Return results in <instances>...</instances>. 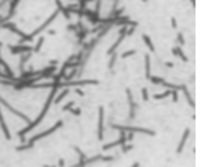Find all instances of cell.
Returning <instances> with one entry per match:
<instances>
[{
	"instance_id": "6da1fadb",
	"label": "cell",
	"mask_w": 201,
	"mask_h": 167,
	"mask_svg": "<svg viewBox=\"0 0 201 167\" xmlns=\"http://www.w3.org/2000/svg\"><path fill=\"white\" fill-rule=\"evenodd\" d=\"M57 93H58V89L53 87V90H51V93L48 94V98H47L46 104H44V106H43L41 112H40V115L37 116V119H36V120H32L30 124H28L26 127H23L22 130H19V131H18V136H19V137H23L26 133H29L30 130H33L35 127H37V126L40 124V123L43 122V119L46 117L47 112L50 110V106H51V104H53V101H54V98H55V95H57Z\"/></svg>"
},
{
	"instance_id": "7a4b0ae2",
	"label": "cell",
	"mask_w": 201,
	"mask_h": 167,
	"mask_svg": "<svg viewBox=\"0 0 201 167\" xmlns=\"http://www.w3.org/2000/svg\"><path fill=\"white\" fill-rule=\"evenodd\" d=\"M112 129L116 130H123V131H130V133H140V134H147V136H156V131L150 129H145V127H134V126H121V124H110Z\"/></svg>"
},
{
	"instance_id": "3957f363",
	"label": "cell",
	"mask_w": 201,
	"mask_h": 167,
	"mask_svg": "<svg viewBox=\"0 0 201 167\" xmlns=\"http://www.w3.org/2000/svg\"><path fill=\"white\" fill-rule=\"evenodd\" d=\"M62 126H63V120H58L53 127H50L48 130H44V131H41V133H39V134H36V136H33V137H30L26 142H29V144H33V145H35V144H36V141L41 140V138H44V137L51 136V134L55 133V131H57L58 129H61Z\"/></svg>"
},
{
	"instance_id": "277c9868",
	"label": "cell",
	"mask_w": 201,
	"mask_h": 167,
	"mask_svg": "<svg viewBox=\"0 0 201 167\" xmlns=\"http://www.w3.org/2000/svg\"><path fill=\"white\" fill-rule=\"evenodd\" d=\"M0 105H3V106H4V108H6L7 110H10L11 113L17 115V116H18L19 119H22V120L25 122V123H28V124H30V123H32L30 117L28 116V115H25V113H22V112H19V110H17L15 108H13V106H11V105L9 104V102H7L4 98H2V97H0Z\"/></svg>"
},
{
	"instance_id": "5b68a950",
	"label": "cell",
	"mask_w": 201,
	"mask_h": 167,
	"mask_svg": "<svg viewBox=\"0 0 201 167\" xmlns=\"http://www.w3.org/2000/svg\"><path fill=\"white\" fill-rule=\"evenodd\" d=\"M7 49L10 50V54L13 55H21V54H25V53H30L33 47L29 46V44H7Z\"/></svg>"
},
{
	"instance_id": "8992f818",
	"label": "cell",
	"mask_w": 201,
	"mask_h": 167,
	"mask_svg": "<svg viewBox=\"0 0 201 167\" xmlns=\"http://www.w3.org/2000/svg\"><path fill=\"white\" fill-rule=\"evenodd\" d=\"M103 124H105V109L103 106L98 108V141H103Z\"/></svg>"
},
{
	"instance_id": "52a82bcc",
	"label": "cell",
	"mask_w": 201,
	"mask_h": 167,
	"mask_svg": "<svg viewBox=\"0 0 201 167\" xmlns=\"http://www.w3.org/2000/svg\"><path fill=\"white\" fill-rule=\"evenodd\" d=\"M120 131V137L117 141H113L110 142V144H106L103 145V150H107V149H112V148H116V146H121L127 142V131H123V130H119Z\"/></svg>"
},
{
	"instance_id": "ba28073f",
	"label": "cell",
	"mask_w": 201,
	"mask_h": 167,
	"mask_svg": "<svg viewBox=\"0 0 201 167\" xmlns=\"http://www.w3.org/2000/svg\"><path fill=\"white\" fill-rule=\"evenodd\" d=\"M58 14H59V11H58V10H55V11H54V13H53V14H51V17H50V18H48V19H47V21H44V22H43V25H40V26L37 28V29H35V30H33V32H32V33H30V35H32V36H33V37H35V36H36V35H39V33H40V32H43V30H44V28H47V26H48V25H50V23H51V22H54V19H55V18H57V17H58Z\"/></svg>"
},
{
	"instance_id": "9c48e42d",
	"label": "cell",
	"mask_w": 201,
	"mask_h": 167,
	"mask_svg": "<svg viewBox=\"0 0 201 167\" xmlns=\"http://www.w3.org/2000/svg\"><path fill=\"white\" fill-rule=\"evenodd\" d=\"M189 137H190V129L187 127V129H185L183 134H182V138H180V142L178 144V148H176V153L178 155L183 152V148H185V145H186Z\"/></svg>"
},
{
	"instance_id": "30bf717a",
	"label": "cell",
	"mask_w": 201,
	"mask_h": 167,
	"mask_svg": "<svg viewBox=\"0 0 201 167\" xmlns=\"http://www.w3.org/2000/svg\"><path fill=\"white\" fill-rule=\"evenodd\" d=\"M84 17H87V19H88V22H91V25H98L99 23V15L98 14H95L92 10H90V9H86L84 10Z\"/></svg>"
},
{
	"instance_id": "8fae6325",
	"label": "cell",
	"mask_w": 201,
	"mask_h": 167,
	"mask_svg": "<svg viewBox=\"0 0 201 167\" xmlns=\"http://www.w3.org/2000/svg\"><path fill=\"white\" fill-rule=\"evenodd\" d=\"M0 126H2V130H3V134H4V138L6 140H11V134H10V130H9V126L4 120V116L2 113V106H0Z\"/></svg>"
},
{
	"instance_id": "7c38bea8",
	"label": "cell",
	"mask_w": 201,
	"mask_h": 167,
	"mask_svg": "<svg viewBox=\"0 0 201 167\" xmlns=\"http://www.w3.org/2000/svg\"><path fill=\"white\" fill-rule=\"evenodd\" d=\"M124 39H125V35H119L117 40H116V42L113 43V44H112V46L109 47V50H107V51H106V54H107V55H109V57H110V55H112V54H113V53H116V50H117V49H119V46H120V44H121V42L124 40Z\"/></svg>"
},
{
	"instance_id": "4fadbf2b",
	"label": "cell",
	"mask_w": 201,
	"mask_h": 167,
	"mask_svg": "<svg viewBox=\"0 0 201 167\" xmlns=\"http://www.w3.org/2000/svg\"><path fill=\"white\" fill-rule=\"evenodd\" d=\"M55 6H57V10L59 11V13H62V14H63L65 19H68V21H69V19L72 18V14L66 10V7L63 6V3L61 2V0H55Z\"/></svg>"
},
{
	"instance_id": "5bb4252c",
	"label": "cell",
	"mask_w": 201,
	"mask_h": 167,
	"mask_svg": "<svg viewBox=\"0 0 201 167\" xmlns=\"http://www.w3.org/2000/svg\"><path fill=\"white\" fill-rule=\"evenodd\" d=\"M145 77L147 79H150L152 76V65H150V54H145Z\"/></svg>"
},
{
	"instance_id": "9a60e30c",
	"label": "cell",
	"mask_w": 201,
	"mask_h": 167,
	"mask_svg": "<svg viewBox=\"0 0 201 167\" xmlns=\"http://www.w3.org/2000/svg\"><path fill=\"white\" fill-rule=\"evenodd\" d=\"M32 58V51L30 53H25V54H21V58H19V72H23V66H25V63L29 61Z\"/></svg>"
},
{
	"instance_id": "2e32d148",
	"label": "cell",
	"mask_w": 201,
	"mask_h": 167,
	"mask_svg": "<svg viewBox=\"0 0 201 167\" xmlns=\"http://www.w3.org/2000/svg\"><path fill=\"white\" fill-rule=\"evenodd\" d=\"M171 51H172V54H174L175 57H179V58L182 59L183 62H187V57H186V55H185L183 50H182V47L176 46V47H174V49H172Z\"/></svg>"
},
{
	"instance_id": "e0dca14e",
	"label": "cell",
	"mask_w": 201,
	"mask_h": 167,
	"mask_svg": "<svg viewBox=\"0 0 201 167\" xmlns=\"http://www.w3.org/2000/svg\"><path fill=\"white\" fill-rule=\"evenodd\" d=\"M182 91H183L185 97H186V99H187V102L190 104V106H191V108H194V106H196V102H194V99H193V97H191V94H190V91H189V89H187L186 84L182 86Z\"/></svg>"
},
{
	"instance_id": "ac0fdd59",
	"label": "cell",
	"mask_w": 201,
	"mask_h": 167,
	"mask_svg": "<svg viewBox=\"0 0 201 167\" xmlns=\"http://www.w3.org/2000/svg\"><path fill=\"white\" fill-rule=\"evenodd\" d=\"M142 40H143V43H145V46L149 49V51H152V53H154V44H153V42H152V39H150V36L149 35H146V33H143L142 35Z\"/></svg>"
},
{
	"instance_id": "d6986e66",
	"label": "cell",
	"mask_w": 201,
	"mask_h": 167,
	"mask_svg": "<svg viewBox=\"0 0 201 167\" xmlns=\"http://www.w3.org/2000/svg\"><path fill=\"white\" fill-rule=\"evenodd\" d=\"M53 87V82H47V83H33L29 84L28 89H51Z\"/></svg>"
},
{
	"instance_id": "ffe728a7",
	"label": "cell",
	"mask_w": 201,
	"mask_h": 167,
	"mask_svg": "<svg viewBox=\"0 0 201 167\" xmlns=\"http://www.w3.org/2000/svg\"><path fill=\"white\" fill-rule=\"evenodd\" d=\"M44 36H40L39 39H37V42H36V44L33 46V49H32V53H40V50H41V47H43V44H44Z\"/></svg>"
},
{
	"instance_id": "44dd1931",
	"label": "cell",
	"mask_w": 201,
	"mask_h": 167,
	"mask_svg": "<svg viewBox=\"0 0 201 167\" xmlns=\"http://www.w3.org/2000/svg\"><path fill=\"white\" fill-rule=\"evenodd\" d=\"M68 94H69V89H63V90L61 91V94H59V95H55V98H54V101H53V102H54V104H57V105H58L59 102H61L62 99L66 97Z\"/></svg>"
},
{
	"instance_id": "7402d4cb",
	"label": "cell",
	"mask_w": 201,
	"mask_h": 167,
	"mask_svg": "<svg viewBox=\"0 0 201 167\" xmlns=\"http://www.w3.org/2000/svg\"><path fill=\"white\" fill-rule=\"evenodd\" d=\"M79 75V68H74L72 69V72L69 75H65L63 76V82H70V80H74V77H77Z\"/></svg>"
},
{
	"instance_id": "603a6c76",
	"label": "cell",
	"mask_w": 201,
	"mask_h": 167,
	"mask_svg": "<svg viewBox=\"0 0 201 167\" xmlns=\"http://www.w3.org/2000/svg\"><path fill=\"white\" fill-rule=\"evenodd\" d=\"M136 108H138V104L136 102H130V116H128V119L130 120H134L135 119V110H136Z\"/></svg>"
},
{
	"instance_id": "cb8c5ba5",
	"label": "cell",
	"mask_w": 201,
	"mask_h": 167,
	"mask_svg": "<svg viewBox=\"0 0 201 167\" xmlns=\"http://www.w3.org/2000/svg\"><path fill=\"white\" fill-rule=\"evenodd\" d=\"M171 93H172V90L167 89V90L164 91V93H161V94H154V95H153V98L156 99V101H158V99H164V98L170 97V95H171Z\"/></svg>"
},
{
	"instance_id": "d4e9b609",
	"label": "cell",
	"mask_w": 201,
	"mask_h": 167,
	"mask_svg": "<svg viewBox=\"0 0 201 167\" xmlns=\"http://www.w3.org/2000/svg\"><path fill=\"white\" fill-rule=\"evenodd\" d=\"M161 86H164L165 89H170V90H176V91H179V90H182V86H183V84H172V83L164 82Z\"/></svg>"
},
{
	"instance_id": "484cf974",
	"label": "cell",
	"mask_w": 201,
	"mask_h": 167,
	"mask_svg": "<svg viewBox=\"0 0 201 167\" xmlns=\"http://www.w3.org/2000/svg\"><path fill=\"white\" fill-rule=\"evenodd\" d=\"M33 144H29V142H25V144H21V145H18L17 146V150L18 152H22V150H28V149H32L33 148Z\"/></svg>"
},
{
	"instance_id": "4316f807",
	"label": "cell",
	"mask_w": 201,
	"mask_h": 167,
	"mask_svg": "<svg viewBox=\"0 0 201 167\" xmlns=\"http://www.w3.org/2000/svg\"><path fill=\"white\" fill-rule=\"evenodd\" d=\"M117 53H113L110 55V59H109V63H107V68H109L110 70H113V66H114V63H116V59H117Z\"/></svg>"
},
{
	"instance_id": "83f0119b",
	"label": "cell",
	"mask_w": 201,
	"mask_h": 167,
	"mask_svg": "<svg viewBox=\"0 0 201 167\" xmlns=\"http://www.w3.org/2000/svg\"><path fill=\"white\" fill-rule=\"evenodd\" d=\"M149 80L153 83V84H160V86H161L163 83L165 82V79H164V77H160V76H150V79H149Z\"/></svg>"
},
{
	"instance_id": "f1b7e54d",
	"label": "cell",
	"mask_w": 201,
	"mask_h": 167,
	"mask_svg": "<svg viewBox=\"0 0 201 167\" xmlns=\"http://www.w3.org/2000/svg\"><path fill=\"white\" fill-rule=\"evenodd\" d=\"M135 54H136L135 50H128V51H124V53L120 54V58L125 59V58H130V57H132V55H135Z\"/></svg>"
},
{
	"instance_id": "f546056e",
	"label": "cell",
	"mask_w": 201,
	"mask_h": 167,
	"mask_svg": "<svg viewBox=\"0 0 201 167\" xmlns=\"http://www.w3.org/2000/svg\"><path fill=\"white\" fill-rule=\"evenodd\" d=\"M73 149L76 150V153H77V155H79V157H80V159H81V160H86V157H87V156H86V153H84V152H83V150H81V149H80V148H79V146H76V145H74V146H73Z\"/></svg>"
},
{
	"instance_id": "4dcf8cb0",
	"label": "cell",
	"mask_w": 201,
	"mask_h": 167,
	"mask_svg": "<svg viewBox=\"0 0 201 167\" xmlns=\"http://www.w3.org/2000/svg\"><path fill=\"white\" fill-rule=\"evenodd\" d=\"M132 148H134V145H132V144H127V142H125L124 145H121V152L123 153H128Z\"/></svg>"
},
{
	"instance_id": "1f68e13d",
	"label": "cell",
	"mask_w": 201,
	"mask_h": 167,
	"mask_svg": "<svg viewBox=\"0 0 201 167\" xmlns=\"http://www.w3.org/2000/svg\"><path fill=\"white\" fill-rule=\"evenodd\" d=\"M176 42H178V43H179V47H182V46H185V43H186V42H185L183 33H180V32H179V33H178V35H176Z\"/></svg>"
},
{
	"instance_id": "d6a6232c",
	"label": "cell",
	"mask_w": 201,
	"mask_h": 167,
	"mask_svg": "<svg viewBox=\"0 0 201 167\" xmlns=\"http://www.w3.org/2000/svg\"><path fill=\"white\" fill-rule=\"evenodd\" d=\"M100 6H102V0H95V9H94V13L98 14L100 13Z\"/></svg>"
},
{
	"instance_id": "836d02e7",
	"label": "cell",
	"mask_w": 201,
	"mask_h": 167,
	"mask_svg": "<svg viewBox=\"0 0 201 167\" xmlns=\"http://www.w3.org/2000/svg\"><path fill=\"white\" fill-rule=\"evenodd\" d=\"M69 113H72L73 116H80V115H81V109L80 108H70Z\"/></svg>"
},
{
	"instance_id": "e575fe53",
	"label": "cell",
	"mask_w": 201,
	"mask_h": 167,
	"mask_svg": "<svg viewBox=\"0 0 201 167\" xmlns=\"http://www.w3.org/2000/svg\"><path fill=\"white\" fill-rule=\"evenodd\" d=\"M73 105H74V101H69L68 104H65V105L62 106V110H63V112H68V110H69Z\"/></svg>"
},
{
	"instance_id": "d590c367",
	"label": "cell",
	"mask_w": 201,
	"mask_h": 167,
	"mask_svg": "<svg viewBox=\"0 0 201 167\" xmlns=\"http://www.w3.org/2000/svg\"><path fill=\"white\" fill-rule=\"evenodd\" d=\"M66 29L69 30V32H77V26H76V23H68L66 25Z\"/></svg>"
},
{
	"instance_id": "8d00e7d4",
	"label": "cell",
	"mask_w": 201,
	"mask_h": 167,
	"mask_svg": "<svg viewBox=\"0 0 201 167\" xmlns=\"http://www.w3.org/2000/svg\"><path fill=\"white\" fill-rule=\"evenodd\" d=\"M142 99H143V101H147V99H149V91H147L146 87H143V89H142Z\"/></svg>"
},
{
	"instance_id": "74e56055",
	"label": "cell",
	"mask_w": 201,
	"mask_h": 167,
	"mask_svg": "<svg viewBox=\"0 0 201 167\" xmlns=\"http://www.w3.org/2000/svg\"><path fill=\"white\" fill-rule=\"evenodd\" d=\"M171 95H172V101L174 102H178V99H179V91H176V90H172V93H171Z\"/></svg>"
},
{
	"instance_id": "f35d334b",
	"label": "cell",
	"mask_w": 201,
	"mask_h": 167,
	"mask_svg": "<svg viewBox=\"0 0 201 167\" xmlns=\"http://www.w3.org/2000/svg\"><path fill=\"white\" fill-rule=\"evenodd\" d=\"M74 93L79 95V97H84V95H86V93H84V91L80 89V87H74Z\"/></svg>"
},
{
	"instance_id": "ab89813d",
	"label": "cell",
	"mask_w": 201,
	"mask_h": 167,
	"mask_svg": "<svg viewBox=\"0 0 201 167\" xmlns=\"http://www.w3.org/2000/svg\"><path fill=\"white\" fill-rule=\"evenodd\" d=\"M70 167H87V164H86V162H84V160H81V159H80L79 163H76V164L70 166Z\"/></svg>"
},
{
	"instance_id": "60d3db41",
	"label": "cell",
	"mask_w": 201,
	"mask_h": 167,
	"mask_svg": "<svg viewBox=\"0 0 201 167\" xmlns=\"http://www.w3.org/2000/svg\"><path fill=\"white\" fill-rule=\"evenodd\" d=\"M171 26L174 28V29H176V28H178V21H176L175 17H171Z\"/></svg>"
},
{
	"instance_id": "b9f144b4",
	"label": "cell",
	"mask_w": 201,
	"mask_h": 167,
	"mask_svg": "<svg viewBox=\"0 0 201 167\" xmlns=\"http://www.w3.org/2000/svg\"><path fill=\"white\" fill-rule=\"evenodd\" d=\"M48 63H50V66H58L59 61L58 59H51V61H48Z\"/></svg>"
},
{
	"instance_id": "7bdbcfd3",
	"label": "cell",
	"mask_w": 201,
	"mask_h": 167,
	"mask_svg": "<svg viewBox=\"0 0 201 167\" xmlns=\"http://www.w3.org/2000/svg\"><path fill=\"white\" fill-rule=\"evenodd\" d=\"M132 138H134V133H130V131H128V134H127V141H132Z\"/></svg>"
},
{
	"instance_id": "ee69618b",
	"label": "cell",
	"mask_w": 201,
	"mask_h": 167,
	"mask_svg": "<svg viewBox=\"0 0 201 167\" xmlns=\"http://www.w3.org/2000/svg\"><path fill=\"white\" fill-rule=\"evenodd\" d=\"M164 65H165L167 68H174V65H175V63H174V62H171V61H168V62L164 63Z\"/></svg>"
},
{
	"instance_id": "f6af8a7d",
	"label": "cell",
	"mask_w": 201,
	"mask_h": 167,
	"mask_svg": "<svg viewBox=\"0 0 201 167\" xmlns=\"http://www.w3.org/2000/svg\"><path fill=\"white\" fill-rule=\"evenodd\" d=\"M58 166L59 167H65V160H63V159H59V160H58Z\"/></svg>"
},
{
	"instance_id": "bcb514c9",
	"label": "cell",
	"mask_w": 201,
	"mask_h": 167,
	"mask_svg": "<svg viewBox=\"0 0 201 167\" xmlns=\"http://www.w3.org/2000/svg\"><path fill=\"white\" fill-rule=\"evenodd\" d=\"M47 33H48V35H51V36H54V35L57 33V30H54V29H50V30H47Z\"/></svg>"
},
{
	"instance_id": "7dc6e473",
	"label": "cell",
	"mask_w": 201,
	"mask_h": 167,
	"mask_svg": "<svg viewBox=\"0 0 201 167\" xmlns=\"http://www.w3.org/2000/svg\"><path fill=\"white\" fill-rule=\"evenodd\" d=\"M131 167H140V163L139 162H135V163H132Z\"/></svg>"
},
{
	"instance_id": "c3c4849f",
	"label": "cell",
	"mask_w": 201,
	"mask_h": 167,
	"mask_svg": "<svg viewBox=\"0 0 201 167\" xmlns=\"http://www.w3.org/2000/svg\"><path fill=\"white\" fill-rule=\"evenodd\" d=\"M190 2H191V4H193V7H194V6H196V0H190Z\"/></svg>"
},
{
	"instance_id": "681fc988",
	"label": "cell",
	"mask_w": 201,
	"mask_h": 167,
	"mask_svg": "<svg viewBox=\"0 0 201 167\" xmlns=\"http://www.w3.org/2000/svg\"><path fill=\"white\" fill-rule=\"evenodd\" d=\"M140 2H143V3H147V2H149V0H140Z\"/></svg>"
},
{
	"instance_id": "f907efd6",
	"label": "cell",
	"mask_w": 201,
	"mask_h": 167,
	"mask_svg": "<svg viewBox=\"0 0 201 167\" xmlns=\"http://www.w3.org/2000/svg\"><path fill=\"white\" fill-rule=\"evenodd\" d=\"M44 167H57V166H44Z\"/></svg>"
},
{
	"instance_id": "816d5d0a",
	"label": "cell",
	"mask_w": 201,
	"mask_h": 167,
	"mask_svg": "<svg viewBox=\"0 0 201 167\" xmlns=\"http://www.w3.org/2000/svg\"><path fill=\"white\" fill-rule=\"evenodd\" d=\"M0 47H3V42H0Z\"/></svg>"
}]
</instances>
